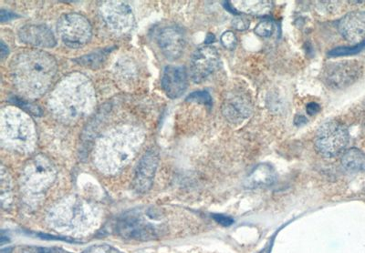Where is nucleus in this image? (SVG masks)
<instances>
[{
    "label": "nucleus",
    "mask_w": 365,
    "mask_h": 253,
    "mask_svg": "<svg viewBox=\"0 0 365 253\" xmlns=\"http://www.w3.org/2000/svg\"><path fill=\"white\" fill-rule=\"evenodd\" d=\"M0 18H1V21L4 22L8 21V20L18 18V16L15 15L14 13L10 12V11L1 10V12H0Z\"/></svg>",
    "instance_id": "obj_27"
},
{
    "label": "nucleus",
    "mask_w": 365,
    "mask_h": 253,
    "mask_svg": "<svg viewBox=\"0 0 365 253\" xmlns=\"http://www.w3.org/2000/svg\"><path fill=\"white\" fill-rule=\"evenodd\" d=\"M349 143L346 126L337 122H328L316 133L315 147L326 157H336L346 149Z\"/></svg>",
    "instance_id": "obj_4"
},
{
    "label": "nucleus",
    "mask_w": 365,
    "mask_h": 253,
    "mask_svg": "<svg viewBox=\"0 0 365 253\" xmlns=\"http://www.w3.org/2000/svg\"><path fill=\"white\" fill-rule=\"evenodd\" d=\"M232 26L237 30H247L249 28L250 20L247 17L238 16L233 19Z\"/></svg>",
    "instance_id": "obj_24"
},
{
    "label": "nucleus",
    "mask_w": 365,
    "mask_h": 253,
    "mask_svg": "<svg viewBox=\"0 0 365 253\" xmlns=\"http://www.w3.org/2000/svg\"><path fill=\"white\" fill-rule=\"evenodd\" d=\"M221 44L223 45L224 48L226 50H233L237 46V37H235L234 32L232 31H226L221 36Z\"/></svg>",
    "instance_id": "obj_23"
},
{
    "label": "nucleus",
    "mask_w": 365,
    "mask_h": 253,
    "mask_svg": "<svg viewBox=\"0 0 365 253\" xmlns=\"http://www.w3.org/2000/svg\"><path fill=\"white\" fill-rule=\"evenodd\" d=\"M223 113L229 122H240L251 114V105L243 95L233 94L224 103Z\"/></svg>",
    "instance_id": "obj_15"
},
{
    "label": "nucleus",
    "mask_w": 365,
    "mask_h": 253,
    "mask_svg": "<svg viewBox=\"0 0 365 253\" xmlns=\"http://www.w3.org/2000/svg\"><path fill=\"white\" fill-rule=\"evenodd\" d=\"M341 164L350 171L365 172V153L358 149H350L341 157Z\"/></svg>",
    "instance_id": "obj_18"
},
{
    "label": "nucleus",
    "mask_w": 365,
    "mask_h": 253,
    "mask_svg": "<svg viewBox=\"0 0 365 253\" xmlns=\"http://www.w3.org/2000/svg\"><path fill=\"white\" fill-rule=\"evenodd\" d=\"M365 47V41L361 44L352 46V47H341L335 48L330 51V56L340 57V56H350V55H355L360 53Z\"/></svg>",
    "instance_id": "obj_19"
},
{
    "label": "nucleus",
    "mask_w": 365,
    "mask_h": 253,
    "mask_svg": "<svg viewBox=\"0 0 365 253\" xmlns=\"http://www.w3.org/2000/svg\"><path fill=\"white\" fill-rule=\"evenodd\" d=\"M8 53V46L5 45L4 42H1V57L2 59H4L6 56H7Z\"/></svg>",
    "instance_id": "obj_29"
},
{
    "label": "nucleus",
    "mask_w": 365,
    "mask_h": 253,
    "mask_svg": "<svg viewBox=\"0 0 365 253\" xmlns=\"http://www.w3.org/2000/svg\"><path fill=\"white\" fill-rule=\"evenodd\" d=\"M213 41H215V36L212 35V34H208V37H206V43H212Z\"/></svg>",
    "instance_id": "obj_30"
},
{
    "label": "nucleus",
    "mask_w": 365,
    "mask_h": 253,
    "mask_svg": "<svg viewBox=\"0 0 365 253\" xmlns=\"http://www.w3.org/2000/svg\"><path fill=\"white\" fill-rule=\"evenodd\" d=\"M60 39L71 48L82 47L91 40V26L88 19L78 13L62 16L58 22Z\"/></svg>",
    "instance_id": "obj_5"
},
{
    "label": "nucleus",
    "mask_w": 365,
    "mask_h": 253,
    "mask_svg": "<svg viewBox=\"0 0 365 253\" xmlns=\"http://www.w3.org/2000/svg\"><path fill=\"white\" fill-rule=\"evenodd\" d=\"M157 41L162 53L170 60L179 59L185 50V33L180 28H163L158 34Z\"/></svg>",
    "instance_id": "obj_9"
},
{
    "label": "nucleus",
    "mask_w": 365,
    "mask_h": 253,
    "mask_svg": "<svg viewBox=\"0 0 365 253\" xmlns=\"http://www.w3.org/2000/svg\"><path fill=\"white\" fill-rule=\"evenodd\" d=\"M275 26L271 20H262L255 28V33L262 37H269L274 33Z\"/></svg>",
    "instance_id": "obj_20"
},
{
    "label": "nucleus",
    "mask_w": 365,
    "mask_h": 253,
    "mask_svg": "<svg viewBox=\"0 0 365 253\" xmlns=\"http://www.w3.org/2000/svg\"><path fill=\"white\" fill-rule=\"evenodd\" d=\"M233 8L235 12L250 14V15H265L271 10L272 3L270 1H255V0H243V1H232Z\"/></svg>",
    "instance_id": "obj_17"
},
{
    "label": "nucleus",
    "mask_w": 365,
    "mask_h": 253,
    "mask_svg": "<svg viewBox=\"0 0 365 253\" xmlns=\"http://www.w3.org/2000/svg\"><path fill=\"white\" fill-rule=\"evenodd\" d=\"M213 218L217 223H220V225L225 227L231 226L234 223V220L231 217L226 216V215L223 214H214L213 215Z\"/></svg>",
    "instance_id": "obj_25"
},
{
    "label": "nucleus",
    "mask_w": 365,
    "mask_h": 253,
    "mask_svg": "<svg viewBox=\"0 0 365 253\" xmlns=\"http://www.w3.org/2000/svg\"><path fill=\"white\" fill-rule=\"evenodd\" d=\"M186 100L192 102L201 103V104L208 106V107H211L212 106V97L211 94L206 91L193 92L192 94L189 95Z\"/></svg>",
    "instance_id": "obj_21"
},
{
    "label": "nucleus",
    "mask_w": 365,
    "mask_h": 253,
    "mask_svg": "<svg viewBox=\"0 0 365 253\" xmlns=\"http://www.w3.org/2000/svg\"><path fill=\"white\" fill-rule=\"evenodd\" d=\"M103 57L105 55L102 53H93L88 55V56L82 57V59H80V64L87 66V67H94L100 65V63L103 62Z\"/></svg>",
    "instance_id": "obj_22"
},
{
    "label": "nucleus",
    "mask_w": 365,
    "mask_h": 253,
    "mask_svg": "<svg viewBox=\"0 0 365 253\" xmlns=\"http://www.w3.org/2000/svg\"><path fill=\"white\" fill-rule=\"evenodd\" d=\"M220 57L217 50L211 46L198 48L193 55L190 63L192 79L195 83L203 82L208 79L220 65Z\"/></svg>",
    "instance_id": "obj_7"
},
{
    "label": "nucleus",
    "mask_w": 365,
    "mask_h": 253,
    "mask_svg": "<svg viewBox=\"0 0 365 253\" xmlns=\"http://www.w3.org/2000/svg\"><path fill=\"white\" fill-rule=\"evenodd\" d=\"M33 123L30 120L23 114L15 112V113L4 114L3 116V136H7V139L12 142H28L33 139L34 131Z\"/></svg>",
    "instance_id": "obj_8"
},
{
    "label": "nucleus",
    "mask_w": 365,
    "mask_h": 253,
    "mask_svg": "<svg viewBox=\"0 0 365 253\" xmlns=\"http://www.w3.org/2000/svg\"><path fill=\"white\" fill-rule=\"evenodd\" d=\"M320 111L321 106L318 103L310 102L307 106V113L310 115V116H314V115L318 114Z\"/></svg>",
    "instance_id": "obj_26"
},
{
    "label": "nucleus",
    "mask_w": 365,
    "mask_h": 253,
    "mask_svg": "<svg viewBox=\"0 0 365 253\" xmlns=\"http://www.w3.org/2000/svg\"><path fill=\"white\" fill-rule=\"evenodd\" d=\"M277 180V174L273 167L268 164H260L256 167L245 181L249 188H260L272 185Z\"/></svg>",
    "instance_id": "obj_16"
},
{
    "label": "nucleus",
    "mask_w": 365,
    "mask_h": 253,
    "mask_svg": "<svg viewBox=\"0 0 365 253\" xmlns=\"http://www.w3.org/2000/svg\"><path fill=\"white\" fill-rule=\"evenodd\" d=\"M64 87L58 88L55 94L58 104L56 109L60 116L68 120H75L82 116L91 103L93 96L91 86L85 79H73V87H68L66 83Z\"/></svg>",
    "instance_id": "obj_2"
},
{
    "label": "nucleus",
    "mask_w": 365,
    "mask_h": 253,
    "mask_svg": "<svg viewBox=\"0 0 365 253\" xmlns=\"http://www.w3.org/2000/svg\"><path fill=\"white\" fill-rule=\"evenodd\" d=\"M188 85V73L183 66H168L163 71L162 88L170 99L182 96Z\"/></svg>",
    "instance_id": "obj_11"
},
{
    "label": "nucleus",
    "mask_w": 365,
    "mask_h": 253,
    "mask_svg": "<svg viewBox=\"0 0 365 253\" xmlns=\"http://www.w3.org/2000/svg\"><path fill=\"white\" fill-rule=\"evenodd\" d=\"M295 124L298 126H301L303 124H305L307 122V119L304 116H301V115H298V116H296L295 120H294Z\"/></svg>",
    "instance_id": "obj_28"
},
{
    "label": "nucleus",
    "mask_w": 365,
    "mask_h": 253,
    "mask_svg": "<svg viewBox=\"0 0 365 253\" xmlns=\"http://www.w3.org/2000/svg\"><path fill=\"white\" fill-rule=\"evenodd\" d=\"M19 37L22 42L40 48H53L56 39L50 28L43 25H27L20 28Z\"/></svg>",
    "instance_id": "obj_14"
},
{
    "label": "nucleus",
    "mask_w": 365,
    "mask_h": 253,
    "mask_svg": "<svg viewBox=\"0 0 365 253\" xmlns=\"http://www.w3.org/2000/svg\"><path fill=\"white\" fill-rule=\"evenodd\" d=\"M341 36L353 44L365 41V11H355L344 16L339 22Z\"/></svg>",
    "instance_id": "obj_12"
},
{
    "label": "nucleus",
    "mask_w": 365,
    "mask_h": 253,
    "mask_svg": "<svg viewBox=\"0 0 365 253\" xmlns=\"http://www.w3.org/2000/svg\"><path fill=\"white\" fill-rule=\"evenodd\" d=\"M103 16L112 30L126 31L133 25V11L123 2H109L103 8Z\"/></svg>",
    "instance_id": "obj_10"
},
{
    "label": "nucleus",
    "mask_w": 365,
    "mask_h": 253,
    "mask_svg": "<svg viewBox=\"0 0 365 253\" xmlns=\"http://www.w3.org/2000/svg\"><path fill=\"white\" fill-rule=\"evenodd\" d=\"M14 82L28 97H39L45 93L57 73V62L44 51H25L13 59L11 65Z\"/></svg>",
    "instance_id": "obj_1"
},
{
    "label": "nucleus",
    "mask_w": 365,
    "mask_h": 253,
    "mask_svg": "<svg viewBox=\"0 0 365 253\" xmlns=\"http://www.w3.org/2000/svg\"><path fill=\"white\" fill-rule=\"evenodd\" d=\"M117 234L127 240L150 241L157 238L154 227L142 216L127 214L120 218L116 224Z\"/></svg>",
    "instance_id": "obj_6"
},
{
    "label": "nucleus",
    "mask_w": 365,
    "mask_h": 253,
    "mask_svg": "<svg viewBox=\"0 0 365 253\" xmlns=\"http://www.w3.org/2000/svg\"><path fill=\"white\" fill-rule=\"evenodd\" d=\"M158 165V155L154 151L143 155L138 164L134 177V189L140 194H145L151 189Z\"/></svg>",
    "instance_id": "obj_13"
},
{
    "label": "nucleus",
    "mask_w": 365,
    "mask_h": 253,
    "mask_svg": "<svg viewBox=\"0 0 365 253\" xmlns=\"http://www.w3.org/2000/svg\"><path fill=\"white\" fill-rule=\"evenodd\" d=\"M363 74V65L355 59L327 63L321 71V79L328 88L341 90L357 82Z\"/></svg>",
    "instance_id": "obj_3"
}]
</instances>
